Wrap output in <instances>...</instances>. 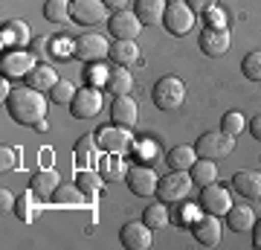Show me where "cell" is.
I'll return each instance as SVG.
<instances>
[{"mask_svg": "<svg viewBox=\"0 0 261 250\" xmlns=\"http://www.w3.org/2000/svg\"><path fill=\"white\" fill-rule=\"evenodd\" d=\"M200 210L212 213V215H226L232 210V192L226 186H221L218 180L203 186V192H200Z\"/></svg>", "mask_w": 261, "mask_h": 250, "instance_id": "8fae6325", "label": "cell"}, {"mask_svg": "<svg viewBox=\"0 0 261 250\" xmlns=\"http://www.w3.org/2000/svg\"><path fill=\"white\" fill-rule=\"evenodd\" d=\"M84 76H87V84L90 87H105L108 84V76H111V67L105 64V61H93V64H87Z\"/></svg>", "mask_w": 261, "mask_h": 250, "instance_id": "d590c367", "label": "cell"}, {"mask_svg": "<svg viewBox=\"0 0 261 250\" xmlns=\"http://www.w3.org/2000/svg\"><path fill=\"white\" fill-rule=\"evenodd\" d=\"M137 154H140L142 160L154 157V154H157V146H154V143H140V146H137Z\"/></svg>", "mask_w": 261, "mask_h": 250, "instance_id": "7bdbcfd3", "label": "cell"}, {"mask_svg": "<svg viewBox=\"0 0 261 250\" xmlns=\"http://www.w3.org/2000/svg\"><path fill=\"white\" fill-rule=\"evenodd\" d=\"M232 189L241 195V198H247V201L261 198V172H255V169H241V172H235Z\"/></svg>", "mask_w": 261, "mask_h": 250, "instance_id": "ac0fdd59", "label": "cell"}, {"mask_svg": "<svg viewBox=\"0 0 261 250\" xmlns=\"http://www.w3.org/2000/svg\"><path fill=\"white\" fill-rule=\"evenodd\" d=\"M250 134L255 140H261V113L258 117H252V122H250Z\"/></svg>", "mask_w": 261, "mask_h": 250, "instance_id": "bcb514c9", "label": "cell"}, {"mask_svg": "<svg viewBox=\"0 0 261 250\" xmlns=\"http://www.w3.org/2000/svg\"><path fill=\"white\" fill-rule=\"evenodd\" d=\"M244 125H247V122H244V113L241 111H229V113L221 117V131L229 134V137H238V134L244 131Z\"/></svg>", "mask_w": 261, "mask_h": 250, "instance_id": "74e56055", "label": "cell"}, {"mask_svg": "<svg viewBox=\"0 0 261 250\" xmlns=\"http://www.w3.org/2000/svg\"><path fill=\"white\" fill-rule=\"evenodd\" d=\"M192 233H195V239L206 247H215L218 241H221V221H218V215L212 213H203L197 215L195 224H192Z\"/></svg>", "mask_w": 261, "mask_h": 250, "instance_id": "e0dca14e", "label": "cell"}, {"mask_svg": "<svg viewBox=\"0 0 261 250\" xmlns=\"http://www.w3.org/2000/svg\"><path fill=\"white\" fill-rule=\"evenodd\" d=\"M73 56L84 64H93V61H105L111 56V44L105 41L99 32H87V35H79L73 44Z\"/></svg>", "mask_w": 261, "mask_h": 250, "instance_id": "8992f818", "label": "cell"}, {"mask_svg": "<svg viewBox=\"0 0 261 250\" xmlns=\"http://www.w3.org/2000/svg\"><path fill=\"white\" fill-rule=\"evenodd\" d=\"M218 3V0H189V6H192V12H209Z\"/></svg>", "mask_w": 261, "mask_h": 250, "instance_id": "b9f144b4", "label": "cell"}, {"mask_svg": "<svg viewBox=\"0 0 261 250\" xmlns=\"http://www.w3.org/2000/svg\"><path fill=\"white\" fill-rule=\"evenodd\" d=\"M111 58L122 67H130L140 61V47H137V41H116V44H111Z\"/></svg>", "mask_w": 261, "mask_h": 250, "instance_id": "4316f807", "label": "cell"}, {"mask_svg": "<svg viewBox=\"0 0 261 250\" xmlns=\"http://www.w3.org/2000/svg\"><path fill=\"white\" fill-rule=\"evenodd\" d=\"M192 186H195V180H192V175L189 172H180V169H171L163 180H160L157 186V195L160 201L168 207L180 204V201H186L189 195H192Z\"/></svg>", "mask_w": 261, "mask_h": 250, "instance_id": "7a4b0ae2", "label": "cell"}, {"mask_svg": "<svg viewBox=\"0 0 261 250\" xmlns=\"http://www.w3.org/2000/svg\"><path fill=\"white\" fill-rule=\"evenodd\" d=\"M125 184L134 195H140V198H151V195H157V186H160V177L157 172L151 166H130L128 175H125Z\"/></svg>", "mask_w": 261, "mask_h": 250, "instance_id": "7c38bea8", "label": "cell"}, {"mask_svg": "<svg viewBox=\"0 0 261 250\" xmlns=\"http://www.w3.org/2000/svg\"><path fill=\"white\" fill-rule=\"evenodd\" d=\"M226 221L235 233H250L255 227V210L250 204H238V207L232 204V210L226 213Z\"/></svg>", "mask_w": 261, "mask_h": 250, "instance_id": "cb8c5ba5", "label": "cell"}, {"mask_svg": "<svg viewBox=\"0 0 261 250\" xmlns=\"http://www.w3.org/2000/svg\"><path fill=\"white\" fill-rule=\"evenodd\" d=\"M96 169H99V175H102L105 180H122V177L128 175L130 166L122 160V154H108V151H105V157H99Z\"/></svg>", "mask_w": 261, "mask_h": 250, "instance_id": "603a6c76", "label": "cell"}, {"mask_svg": "<svg viewBox=\"0 0 261 250\" xmlns=\"http://www.w3.org/2000/svg\"><path fill=\"white\" fill-rule=\"evenodd\" d=\"M151 227L145 221H128L122 227L119 239H122V247L128 250H148L151 247Z\"/></svg>", "mask_w": 261, "mask_h": 250, "instance_id": "5bb4252c", "label": "cell"}, {"mask_svg": "<svg viewBox=\"0 0 261 250\" xmlns=\"http://www.w3.org/2000/svg\"><path fill=\"white\" fill-rule=\"evenodd\" d=\"M58 79H61V76H58V70L53 64H38L35 70L27 76V84L35 87V90H41V93H49L58 84Z\"/></svg>", "mask_w": 261, "mask_h": 250, "instance_id": "7402d4cb", "label": "cell"}, {"mask_svg": "<svg viewBox=\"0 0 261 250\" xmlns=\"http://www.w3.org/2000/svg\"><path fill=\"white\" fill-rule=\"evenodd\" d=\"M197 44H200V50H203L206 56H224L226 50H229V44H232V38H229V29H215V27H206L203 32H200V38H197Z\"/></svg>", "mask_w": 261, "mask_h": 250, "instance_id": "9a60e30c", "label": "cell"}, {"mask_svg": "<svg viewBox=\"0 0 261 250\" xmlns=\"http://www.w3.org/2000/svg\"><path fill=\"white\" fill-rule=\"evenodd\" d=\"M241 73L250 79V82H258L261 84V50H252L247 53L241 61Z\"/></svg>", "mask_w": 261, "mask_h": 250, "instance_id": "e575fe53", "label": "cell"}, {"mask_svg": "<svg viewBox=\"0 0 261 250\" xmlns=\"http://www.w3.org/2000/svg\"><path fill=\"white\" fill-rule=\"evenodd\" d=\"M6 111H9V117L18 125H38L47 117V96L41 90H35V87H29V84L18 87L6 99Z\"/></svg>", "mask_w": 261, "mask_h": 250, "instance_id": "6da1fadb", "label": "cell"}, {"mask_svg": "<svg viewBox=\"0 0 261 250\" xmlns=\"http://www.w3.org/2000/svg\"><path fill=\"white\" fill-rule=\"evenodd\" d=\"M195 160H197V151L192 146H174L168 151V166L180 169V172H189V169L195 166Z\"/></svg>", "mask_w": 261, "mask_h": 250, "instance_id": "f546056e", "label": "cell"}, {"mask_svg": "<svg viewBox=\"0 0 261 250\" xmlns=\"http://www.w3.org/2000/svg\"><path fill=\"white\" fill-rule=\"evenodd\" d=\"M111 117L116 125H125V128H134L137 120H140V108H137V99L125 93V96H113V105H111Z\"/></svg>", "mask_w": 261, "mask_h": 250, "instance_id": "2e32d148", "label": "cell"}, {"mask_svg": "<svg viewBox=\"0 0 261 250\" xmlns=\"http://www.w3.org/2000/svg\"><path fill=\"white\" fill-rule=\"evenodd\" d=\"M189 175H192V180H195V186H209L218 180V160H206V157H197L195 166L189 169Z\"/></svg>", "mask_w": 261, "mask_h": 250, "instance_id": "d4e9b609", "label": "cell"}, {"mask_svg": "<svg viewBox=\"0 0 261 250\" xmlns=\"http://www.w3.org/2000/svg\"><path fill=\"white\" fill-rule=\"evenodd\" d=\"M105 105V96H102V87H79L70 102V111H73L75 120H90V117H99Z\"/></svg>", "mask_w": 261, "mask_h": 250, "instance_id": "ba28073f", "label": "cell"}, {"mask_svg": "<svg viewBox=\"0 0 261 250\" xmlns=\"http://www.w3.org/2000/svg\"><path fill=\"white\" fill-rule=\"evenodd\" d=\"M166 0H134V12L137 18L145 24V27H154V24H163V15H166Z\"/></svg>", "mask_w": 261, "mask_h": 250, "instance_id": "44dd1931", "label": "cell"}, {"mask_svg": "<svg viewBox=\"0 0 261 250\" xmlns=\"http://www.w3.org/2000/svg\"><path fill=\"white\" fill-rule=\"evenodd\" d=\"M0 160H3V163H0V169H3V172H9V169L18 166V163H15V160H18V151L3 146V151H0Z\"/></svg>", "mask_w": 261, "mask_h": 250, "instance_id": "f35d334b", "label": "cell"}, {"mask_svg": "<svg viewBox=\"0 0 261 250\" xmlns=\"http://www.w3.org/2000/svg\"><path fill=\"white\" fill-rule=\"evenodd\" d=\"M252 247L261 250V218H255V227H252Z\"/></svg>", "mask_w": 261, "mask_h": 250, "instance_id": "f6af8a7d", "label": "cell"}, {"mask_svg": "<svg viewBox=\"0 0 261 250\" xmlns=\"http://www.w3.org/2000/svg\"><path fill=\"white\" fill-rule=\"evenodd\" d=\"M58 186H61V177H58L56 169H41V172H35V175H32L29 189L35 192L38 201H53V195H56Z\"/></svg>", "mask_w": 261, "mask_h": 250, "instance_id": "d6986e66", "label": "cell"}, {"mask_svg": "<svg viewBox=\"0 0 261 250\" xmlns=\"http://www.w3.org/2000/svg\"><path fill=\"white\" fill-rule=\"evenodd\" d=\"M96 143H99V148H102V151H108V154H125V151H130V148L137 146V143H134L130 128L116 125V122L96 131Z\"/></svg>", "mask_w": 261, "mask_h": 250, "instance_id": "5b68a950", "label": "cell"}, {"mask_svg": "<svg viewBox=\"0 0 261 250\" xmlns=\"http://www.w3.org/2000/svg\"><path fill=\"white\" fill-rule=\"evenodd\" d=\"M0 41H3V47H18L20 50V47L29 44V27L23 20H9L0 32Z\"/></svg>", "mask_w": 261, "mask_h": 250, "instance_id": "484cf974", "label": "cell"}, {"mask_svg": "<svg viewBox=\"0 0 261 250\" xmlns=\"http://www.w3.org/2000/svg\"><path fill=\"white\" fill-rule=\"evenodd\" d=\"M151 99L157 105L160 111H177L183 99H186V84L180 82L177 76H163L154 90H151Z\"/></svg>", "mask_w": 261, "mask_h": 250, "instance_id": "3957f363", "label": "cell"}, {"mask_svg": "<svg viewBox=\"0 0 261 250\" xmlns=\"http://www.w3.org/2000/svg\"><path fill=\"white\" fill-rule=\"evenodd\" d=\"M84 198L87 195L82 192L79 184H61L56 189V195H53V204L56 207H79V204H84Z\"/></svg>", "mask_w": 261, "mask_h": 250, "instance_id": "f1b7e54d", "label": "cell"}, {"mask_svg": "<svg viewBox=\"0 0 261 250\" xmlns=\"http://www.w3.org/2000/svg\"><path fill=\"white\" fill-rule=\"evenodd\" d=\"M105 6H108V9H113V12H119V9H125V6H128V0H105Z\"/></svg>", "mask_w": 261, "mask_h": 250, "instance_id": "7dc6e473", "label": "cell"}, {"mask_svg": "<svg viewBox=\"0 0 261 250\" xmlns=\"http://www.w3.org/2000/svg\"><path fill=\"white\" fill-rule=\"evenodd\" d=\"M99 143H96V134H84L82 140H79V146H75V151H73V157H75V163H79V169H90V166H96L99 163Z\"/></svg>", "mask_w": 261, "mask_h": 250, "instance_id": "ffe728a7", "label": "cell"}, {"mask_svg": "<svg viewBox=\"0 0 261 250\" xmlns=\"http://www.w3.org/2000/svg\"><path fill=\"white\" fill-rule=\"evenodd\" d=\"M163 27L171 32V35H186V32H192V27H195V12H192V6L189 3H168L166 6V15H163Z\"/></svg>", "mask_w": 261, "mask_h": 250, "instance_id": "30bf717a", "label": "cell"}, {"mask_svg": "<svg viewBox=\"0 0 261 250\" xmlns=\"http://www.w3.org/2000/svg\"><path fill=\"white\" fill-rule=\"evenodd\" d=\"M105 87H108L113 96H125V93L134 90V76H130V70H125V67L119 64V67H113V70H111Z\"/></svg>", "mask_w": 261, "mask_h": 250, "instance_id": "83f0119b", "label": "cell"}, {"mask_svg": "<svg viewBox=\"0 0 261 250\" xmlns=\"http://www.w3.org/2000/svg\"><path fill=\"white\" fill-rule=\"evenodd\" d=\"M70 18L79 27H96V24H108V6L105 0H70Z\"/></svg>", "mask_w": 261, "mask_h": 250, "instance_id": "52a82bcc", "label": "cell"}, {"mask_svg": "<svg viewBox=\"0 0 261 250\" xmlns=\"http://www.w3.org/2000/svg\"><path fill=\"white\" fill-rule=\"evenodd\" d=\"M206 20H209V27H215V29H224V15H221V12L215 9V6H212L209 12H206Z\"/></svg>", "mask_w": 261, "mask_h": 250, "instance_id": "60d3db41", "label": "cell"}, {"mask_svg": "<svg viewBox=\"0 0 261 250\" xmlns=\"http://www.w3.org/2000/svg\"><path fill=\"white\" fill-rule=\"evenodd\" d=\"M0 201H3V210H15V201H18V198H12L9 189H3V192H0Z\"/></svg>", "mask_w": 261, "mask_h": 250, "instance_id": "ee69618b", "label": "cell"}, {"mask_svg": "<svg viewBox=\"0 0 261 250\" xmlns=\"http://www.w3.org/2000/svg\"><path fill=\"white\" fill-rule=\"evenodd\" d=\"M166 3H180V0H166Z\"/></svg>", "mask_w": 261, "mask_h": 250, "instance_id": "c3c4849f", "label": "cell"}, {"mask_svg": "<svg viewBox=\"0 0 261 250\" xmlns=\"http://www.w3.org/2000/svg\"><path fill=\"white\" fill-rule=\"evenodd\" d=\"M44 18L49 24H67L70 18V0H47L44 3Z\"/></svg>", "mask_w": 261, "mask_h": 250, "instance_id": "1f68e13d", "label": "cell"}, {"mask_svg": "<svg viewBox=\"0 0 261 250\" xmlns=\"http://www.w3.org/2000/svg\"><path fill=\"white\" fill-rule=\"evenodd\" d=\"M75 90H79V87H75L73 82L58 79V84L49 90V96H53V102H56V105H70V102H73V96H75Z\"/></svg>", "mask_w": 261, "mask_h": 250, "instance_id": "8d00e7d4", "label": "cell"}, {"mask_svg": "<svg viewBox=\"0 0 261 250\" xmlns=\"http://www.w3.org/2000/svg\"><path fill=\"white\" fill-rule=\"evenodd\" d=\"M32 53H35L38 58L47 56V53H49V38L47 35H35V38H32Z\"/></svg>", "mask_w": 261, "mask_h": 250, "instance_id": "ab89813d", "label": "cell"}, {"mask_svg": "<svg viewBox=\"0 0 261 250\" xmlns=\"http://www.w3.org/2000/svg\"><path fill=\"white\" fill-rule=\"evenodd\" d=\"M15 215H18L23 224H29L35 218V192H32V189L18 195V201H15Z\"/></svg>", "mask_w": 261, "mask_h": 250, "instance_id": "836d02e7", "label": "cell"}, {"mask_svg": "<svg viewBox=\"0 0 261 250\" xmlns=\"http://www.w3.org/2000/svg\"><path fill=\"white\" fill-rule=\"evenodd\" d=\"M102 180H105V177L99 175V169H96V172H90V169H79V175H75V184L82 186V192L87 195V198L99 192Z\"/></svg>", "mask_w": 261, "mask_h": 250, "instance_id": "d6a6232c", "label": "cell"}, {"mask_svg": "<svg viewBox=\"0 0 261 250\" xmlns=\"http://www.w3.org/2000/svg\"><path fill=\"white\" fill-rule=\"evenodd\" d=\"M35 53L32 50H9V53H3L0 58V70L6 79H27L32 70H35Z\"/></svg>", "mask_w": 261, "mask_h": 250, "instance_id": "9c48e42d", "label": "cell"}, {"mask_svg": "<svg viewBox=\"0 0 261 250\" xmlns=\"http://www.w3.org/2000/svg\"><path fill=\"white\" fill-rule=\"evenodd\" d=\"M142 221L148 224L151 230H163V227H168L171 224V210H168V204H151L148 210H145V215H142Z\"/></svg>", "mask_w": 261, "mask_h": 250, "instance_id": "4dcf8cb0", "label": "cell"}, {"mask_svg": "<svg viewBox=\"0 0 261 250\" xmlns=\"http://www.w3.org/2000/svg\"><path fill=\"white\" fill-rule=\"evenodd\" d=\"M108 29L116 41H137V35L142 32V20L137 18V12L119 9L113 12L111 20H108Z\"/></svg>", "mask_w": 261, "mask_h": 250, "instance_id": "4fadbf2b", "label": "cell"}, {"mask_svg": "<svg viewBox=\"0 0 261 250\" xmlns=\"http://www.w3.org/2000/svg\"><path fill=\"white\" fill-rule=\"evenodd\" d=\"M195 151H197V157H206V160L229 157L235 151V137H229L224 131H206L203 137L195 143Z\"/></svg>", "mask_w": 261, "mask_h": 250, "instance_id": "277c9868", "label": "cell"}]
</instances>
